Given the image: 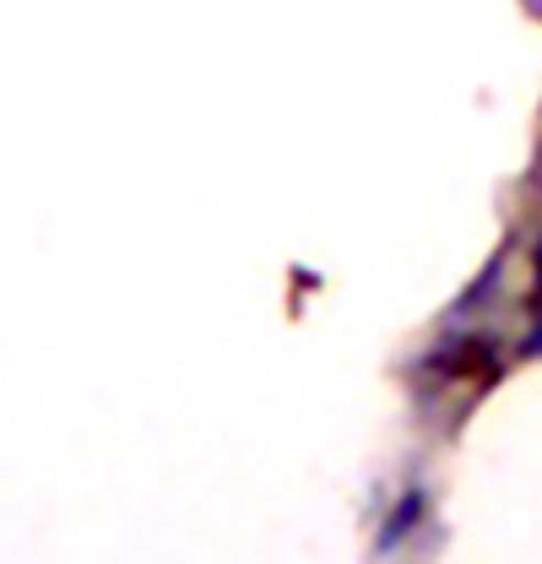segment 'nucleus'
I'll return each mask as SVG.
<instances>
[{
  "label": "nucleus",
  "mask_w": 542,
  "mask_h": 564,
  "mask_svg": "<svg viewBox=\"0 0 542 564\" xmlns=\"http://www.w3.org/2000/svg\"><path fill=\"white\" fill-rule=\"evenodd\" d=\"M423 510H429V494L423 489H406L397 499V510H391V521L380 527V538H375V554H391V549H402V538H412V527L423 521Z\"/></svg>",
  "instance_id": "obj_1"
}]
</instances>
